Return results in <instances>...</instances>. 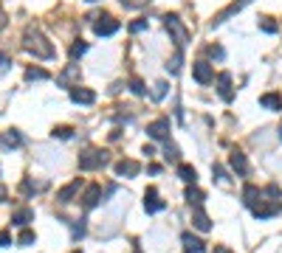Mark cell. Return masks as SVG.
<instances>
[{
  "instance_id": "6da1fadb",
  "label": "cell",
  "mask_w": 282,
  "mask_h": 253,
  "mask_svg": "<svg viewBox=\"0 0 282 253\" xmlns=\"http://www.w3.org/2000/svg\"><path fill=\"white\" fill-rule=\"evenodd\" d=\"M23 48L29 51V54H34L37 59H51V56H54V45H51L48 37H45L37 25H29V28L23 31Z\"/></svg>"
},
{
  "instance_id": "7a4b0ae2",
  "label": "cell",
  "mask_w": 282,
  "mask_h": 253,
  "mask_svg": "<svg viewBox=\"0 0 282 253\" xmlns=\"http://www.w3.org/2000/svg\"><path fill=\"white\" fill-rule=\"evenodd\" d=\"M110 163V152L107 149H96V146H91V149H85L79 155V169L82 172H96V169L107 166Z\"/></svg>"
},
{
  "instance_id": "3957f363",
  "label": "cell",
  "mask_w": 282,
  "mask_h": 253,
  "mask_svg": "<svg viewBox=\"0 0 282 253\" xmlns=\"http://www.w3.org/2000/svg\"><path fill=\"white\" fill-rule=\"evenodd\" d=\"M164 25H166V31L172 34V40H175V48L184 51L186 40H189V28L181 23V17H178V14H166V17H164Z\"/></svg>"
},
{
  "instance_id": "277c9868",
  "label": "cell",
  "mask_w": 282,
  "mask_h": 253,
  "mask_svg": "<svg viewBox=\"0 0 282 253\" xmlns=\"http://www.w3.org/2000/svg\"><path fill=\"white\" fill-rule=\"evenodd\" d=\"M170 130H172L170 118H155V121H150V124H147V135L153 141H166V138H170Z\"/></svg>"
},
{
  "instance_id": "5b68a950",
  "label": "cell",
  "mask_w": 282,
  "mask_h": 253,
  "mask_svg": "<svg viewBox=\"0 0 282 253\" xmlns=\"http://www.w3.org/2000/svg\"><path fill=\"white\" fill-rule=\"evenodd\" d=\"M93 31H96V37H113L119 31V20L110 17V14H104V17H99L93 23Z\"/></svg>"
},
{
  "instance_id": "8992f818",
  "label": "cell",
  "mask_w": 282,
  "mask_h": 253,
  "mask_svg": "<svg viewBox=\"0 0 282 253\" xmlns=\"http://www.w3.org/2000/svg\"><path fill=\"white\" fill-rule=\"evenodd\" d=\"M248 3H251V0H234V3H229V6L223 9L220 14H215V20H212V25H223L229 17H234V14H237V12H243V9L248 6Z\"/></svg>"
},
{
  "instance_id": "52a82bcc",
  "label": "cell",
  "mask_w": 282,
  "mask_h": 253,
  "mask_svg": "<svg viewBox=\"0 0 282 253\" xmlns=\"http://www.w3.org/2000/svg\"><path fill=\"white\" fill-rule=\"evenodd\" d=\"M164 208H166V203L158 197V192L150 186L147 192H144V211H147V214H158V211H164Z\"/></svg>"
},
{
  "instance_id": "ba28073f",
  "label": "cell",
  "mask_w": 282,
  "mask_h": 253,
  "mask_svg": "<svg viewBox=\"0 0 282 253\" xmlns=\"http://www.w3.org/2000/svg\"><path fill=\"white\" fill-rule=\"evenodd\" d=\"M217 96H220L223 102H232V99H234V87H232V73H229V71L217 73Z\"/></svg>"
},
{
  "instance_id": "9c48e42d",
  "label": "cell",
  "mask_w": 282,
  "mask_h": 253,
  "mask_svg": "<svg viewBox=\"0 0 282 253\" xmlns=\"http://www.w3.org/2000/svg\"><path fill=\"white\" fill-rule=\"evenodd\" d=\"M192 76H195L198 84H209L215 79V68L209 65V62H195V65H192Z\"/></svg>"
},
{
  "instance_id": "30bf717a",
  "label": "cell",
  "mask_w": 282,
  "mask_h": 253,
  "mask_svg": "<svg viewBox=\"0 0 282 253\" xmlns=\"http://www.w3.org/2000/svg\"><path fill=\"white\" fill-rule=\"evenodd\" d=\"M229 166H232V172H234L237 177H245V175H248V157H245L240 149L232 152V157H229Z\"/></svg>"
},
{
  "instance_id": "8fae6325",
  "label": "cell",
  "mask_w": 282,
  "mask_h": 253,
  "mask_svg": "<svg viewBox=\"0 0 282 253\" xmlns=\"http://www.w3.org/2000/svg\"><path fill=\"white\" fill-rule=\"evenodd\" d=\"M57 82H60L62 87H68V90H71V87H76V84H79V65H68L65 71L57 76Z\"/></svg>"
},
{
  "instance_id": "7c38bea8",
  "label": "cell",
  "mask_w": 282,
  "mask_h": 253,
  "mask_svg": "<svg viewBox=\"0 0 282 253\" xmlns=\"http://www.w3.org/2000/svg\"><path fill=\"white\" fill-rule=\"evenodd\" d=\"M71 102L74 104H93L96 102V93H93L91 87H79V84H76V87H71Z\"/></svg>"
},
{
  "instance_id": "4fadbf2b",
  "label": "cell",
  "mask_w": 282,
  "mask_h": 253,
  "mask_svg": "<svg viewBox=\"0 0 282 253\" xmlns=\"http://www.w3.org/2000/svg\"><path fill=\"white\" fill-rule=\"evenodd\" d=\"M141 172V163L138 161H130V157H124V161L116 163V175L119 177H135Z\"/></svg>"
},
{
  "instance_id": "5bb4252c",
  "label": "cell",
  "mask_w": 282,
  "mask_h": 253,
  "mask_svg": "<svg viewBox=\"0 0 282 253\" xmlns=\"http://www.w3.org/2000/svg\"><path fill=\"white\" fill-rule=\"evenodd\" d=\"M79 188H82V180H71L68 186H62L60 192H57V203H62V205L71 203V200L76 197V192H79Z\"/></svg>"
},
{
  "instance_id": "9a60e30c",
  "label": "cell",
  "mask_w": 282,
  "mask_h": 253,
  "mask_svg": "<svg viewBox=\"0 0 282 253\" xmlns=\"http://www.w3.org/2000/svg\"><path fill=\"white\" fill-rule=\"evenodd\" d=\"M99 203H102V188L93 183V186H88V192L82 194V205H85V211H91V208H96Z\"/></svg>"
},
{
  "instance_id": "2e32d148",
  "label": "cell",
  "mask_w": 282,
  "mask_h": 253,
  "mask_svg": "<svg viewBox=\"0 0 282 253\" xmlns=\"http://www.w3.org/2000/svg\"><path fill=\"white\" fill-rule=\"evenodd\" d=\"M181 242H184V250H186V253H203V250H206V242L198 239V236H192L189 231L181 236Z\"/></svg>"
},
{
  "instance_id": "e0dca14e",
  "label": "cell",
  "mask_w": 282,
  "mask_h": 253,
  "mask_svg": "<svg viewBox=\"0 0 282 253\" xmlns=\"http://www.w3.org/2000/svg\"><path fill=\"white\" fill-rule=\"evenodd\" d=\"M279 208H282V203H274V205H254L251 214H254L257 219H271V217H276V214H279Z\"/></svg>"
},
{
  "instance_id": "ac0fdd59",
  "label": "cell",
  "mask_w": 282,
  "mask_h": 253,
  "mask_svg": "<svg viewBox=\"0 0 282 253\" xmlns=\"http://www.w3.org/2000/svg\"><path fill=\"white\" fill-rule=\"evenodd\" d=\"M192 225H195L198 231H203V234H206V231H212V219H209V214L203 208L192 211Z\"/></svg>"
},
{
  "instance_id": "d6986e66",
  "label": "cell",
  "mask_w": 282,
  "mask_h": 253,
  "mask_svg": "<svg viewBox=\"0 0 282 253\" xmlns=\"http://www.w3.org/2000/svg\"><path fill=\"white\" fill-rule=\"evenodd\" d=\"M20 144H23L20 130H6V133H0V146H12V149H17Z\"/></svg>"
},
{
  "instance_id": "ffe728a7",
  "label": "cell",
  "mask_w": 282,
  "mask_h": 253,
  "mask_svg": "<svg viewBox=\"0 0 282 253\" xmlns=\"http://www.w3.org/2000/svg\"><path fill=\"white\" fill-rule=\"evenodd\" d=\"M29 223H34V211L31 208H17L12 214V225H17V228H25Z\"/></svg>"
},
{
  "instance_id": "44dd1931",
  "label": "cell",
  "mask_w": 282,
  "mask_h": 253,
  "mask_svg": "<svg viewBox=\"0 0 282 253\" xmlns=\"http://www.w3.org/2000/svg\"><path fill=\"white\" fill-rule=\"evenodd\" d=\"M260 104H263L265 110L279 113V110H282V96H279V93H263V96H260Z\"/></svg>"
},
{
  "instance_id": "7402d4cb",
  "label": "cell",
  "mask_w": 282,
  "mask_h": 253,
  "mask_svg": "<svg viewBox=\"0 0 282 253\" xmlns=\"http://www.w3.org/2000/svg\"><path fill=\"white\" fill-rule=\"evenodd\" d=\"M263 197V192H260L257 186H251V183H248V186L243 188V203L248 205V208H254V205H257V200Z\"/></svg>"
},
{
  "instance_id": "603a6c76",
  "label": "cell",
  "mask_w": 282,
  "mask_h": 253,
  "mask_svg": "<svg viewBox=\"0 0 282 253\" xmlns=\"http://www.w3.org/2000/svg\"><path fill=\"white\" fill-rule=\"evenodd\" d=\"M178 177H181L184 183H189V186H195V180H198L195 166H189V163H178Z\"/></svg>"
},
{
  "instance_id": "cb8c5ba5",
  "label": "cell",
  "mask_w": 282,
  "mask_h": 253,
  "mask_svg": "<svg viewBox=\"0 0 282 253\" xmlns=\"http://www.w3.org/2000/svg\"><path fill=\"white\" fill-rule=\"evenodd\" d=\"M184 200L192 205V208H201V205H203V192H201V188H195V186H189L184 192Z\"/></svg>"
},
{
  "instance_id": "d4e9b609",
  "label": "cell",
  "mask_w": 282,
  "mask_h": 253,
  "mask_svg": "<svg viewBox=\"0 0 282 253\" xmlns=\"http://www.w3.org/2000/svg\"><path fill=\"white\" fill-rule=\"evenodd\" d=\"M48 76L51 73L43 71V68H25V79H29V82H45Z\"/></svg>"
},
{
  "instance_id": "484cf974",
  "label": "cell",
  "mask_w": 282,
  "mask_h": 253,
  "mask_svg": "<svg viewBox=\"0 0 282 253\" xmlns=\"http://www.w3.org/2000/svg\"><path fill=\"white\" fill-rule=\"evenodd\" d=\"M34 242H37L34 231H29V228H23V231H20V236H17V245H20V247H31Z\"/></svg>"
},
{
  "instance_id": "4316f807",
  "label": "cell",
  "mask_w": 282,
  "mask_h": 253,
  "mask_svg": "<svg viewBox=\"0 0 282 253\" xmlns=\"http://www.w3.org/2000/svg\"><path fill=\"white\" fill-rule=\"evenodd\" d=\"M181 62H184V51L175 48V56L166 62V71H170V73H178V71H181Z\"/></svg>"
},
{
  "instance_id": "83f0119b",
  "label": "cell",
  "mask_w": 282,
  "mask_h": 253,
  "mask_svg": "<svg viewBox=\"0 0 282 253\" xmlns=\"http://www.w3.org/2000/svg\"><path fill=\"white\" fill-rule=\"evenodd\" d=\"M164 157H166V163H178V161H181V152H178V146L166 141V146H164Z\"/></svg>"
},
{
  "instance_id": "f1b7e54d",
  "label": "cell",
  "mask_w": 282,
  "mask_h": 253,
  "mask_svg": "<svg viewBox=\"0 0 282 253\" xmlns=\"http://www.w3.org/2000/svg\"><path fill=\"white\" fill-rule=\"evenodd\" d=\"M260 28H263L265 34H276V31H279V25H276L271 17H260Z\"/></svg>"
},
{
  "instance_id": "f546056e",
  "label": "cell",
  "mask_w": 282,
  "mask_h": 253,
  "mask_svg": "<svg viewBox=\"0 0 282 253\" xmlns=\"http://www.w3.org/2000/svg\"><path fill=\"white\" fill-rule=\"evenodd\" d=\"M88 51V42H82V40H76L74 45H71V59H79L82 54Z\"/></svg>"
},
{
  "instance_id": "4dcf8cb0",
  "label": "cell",
  "mask_w": 282,
  "mask_h": 253,
  "mask_svg": "<svg viewBox=\"0 0 282 253\" xmlns=\"http://www.w3.org/2000/svg\"><path fill=\"white\" fill-rule=\"evenodd\" d=\"M74 135V126H54V133H51V138H71Z\"/></svg>"
},
{
  "instance_id": "1f68e13d",
  "label": "cell",
  "mask_w": 282,
  "mask_h": 253,
  "mask_svg": "<svg viewBox=\"0 0 282 253\" xmlns=\"http://www.w3.org/2000/svg\"><path fill=\"white\" fill-rule=\"evenodd\" d=\"M166 90H170V84L166 82H155V90H153V99L155 102H161V99L166 96Z\"/></svg>"
},
{
  "instance_id": "d6a6232c",
  "label": "cell",
  "mask_w": 282,
  "mask_h": 253,
  "mask_svg": "<svg viewBox=\"0 0 282 253\" xmlns=\"http://www.w3.org/2000/svg\"><path fill=\"white\" fill-rule=\"evenodd\" d=\"M130 90H133L135 96H144V93H147V87H144V82H141V79H130Z\"/></svg>"
},
{
  "instance_id": "836d02e7",
  "label": "cell",
  "mask_w": 282,
  "mask_h": 253,
  "mask_svg": "<svg viewBox=\"0 0 282 253\" xmlns=\"http://www.w3.org/2000/svg\"><path fill=\"white\" fill-rule=\"evenodd\" d=\"M124 9H141V6H147L150 0H119Z\"/></svg>"
},
{
  "instance_id": "e575fe53",
  "label": "cell",
  "mask_w": 282,
  "mask_h": 253,
  "mask_svg": "<svg viewBox=\"0 0 282 253\" xmlns=\"http://www.w3.org/2000/svg\"><path fill=\"white\" fill-rule=\"evenodd\" d=\"M209 56H215V59H223V56H226V51H223L220 45H209Z\"/></svg>"
},
{
  "instance_id": "d590c367",
  "label": "cell",
  "mask_w": 282,
  "mask_h": 253,
  "mask_svg": "<svg viewBox=\"0 0 282 253\" xmlns=\"http://www.w3.org/2000/svg\"><path fill=\"white\" fill-rule=\"evenodd\" d=\"M79 236H85V219L74 223V239H79Z\"/></svg>"
},
{
  "instance_id": "8d00e7d4",
  "label": "cell",
  "mask_w": 282,
  "mask_h": 253,
  "mask_svg": "<svg viewBox=\"0 0 282 253\" xmlns=\"http://www.w3.org/2000/svg\"><path fill=\"white\" fill-rule=\"evenodd\" d=\"M147 28V20H135V23H130V31L133 34H138V31H144Z\"/></svg>"
},
{
  "instance_id": "74e56055",
  "label": "cell",
  "mask_w": 282,
  "mask_h": 253,
  "mask_svg": "<svg viewBox=\"0 0 282 253\" xmlns=\"http://www.w3.org/2000/svg\"><path fill=\"white\" fill-rule=\"evenodd\" d=\"M212 175H215L217 180H229V177H226V169H223V166H217V163L212 166Z\"/></svg>"
},
{
  "instance_id": "f35d334b",
  "label": "cell",
  "mask_w": 282,
  "mask_h": 253,
  "mask_svg": "<svg viewBox=\"0 0 282 253\" xmlns=\"http://www.w3.org/2000/svg\"><path fill=\"white\" fill-rule=\"evenodd\" d=\"M12 245V234L9 231H0V247H9Z\"/></svg>"
},
{
  "instance_id": "ab89813d",
  "label": "cell",
  "mask_w": 282,
  "mask_h": 253,
  "mask_svg": "<svg viewBox=\"0 0 282 253\" xmlns=\"http://www.w3.org/2000/svg\"><path fill=\"white\" fill-rule=\"evenodd\" d=\"M20 192H23V194H34V183L23 180V183H20Z\"/></svg>"
},
{
  "instance_id": "60d3db41",
  "label": "cell",
  "mask_w": 282,
  "mask_h": 253,
  "mask_svg": "<svg viewBox=\"0 0 282 253\" xmlns=\"http://www.w3.org/2000/svg\"><path fill=\"white\" fill-rule=\"evenodd\" d=\"M9 65H12V59H9L6 54H0V73H6V71H9Z\"/></svg>"
},
{
  "instance_id": "b9f144b4",
  "label": "cell",
  "mask_w": 282,
  "mask_h": 253,
  "mask_svg": "<svg viewBox=\"0 0 282 253\" xmlns=\"http://www.w3.org/2000/svg\"><path fill=\"white\" fill-rule=\"evenodd\" d=\"M6 197H9V188L3 186V183H0V203H3V200H6Z\"/></svg>"
},
{
  "instance_id": "7bdbcfd3",
  "label": "cell",
  "mask_w": 282,
  "mask_h": 253,
  "mask_svg": "<svg viewBox=\"0 0 282 253\" xmlns=\"http://www.w3.org/2000/svg\"><path fill=\"white\" fill-rule=\"evenodd\" d=\"M215 253H232V247H226V245H215Z\"/></svg>"
},
{
  "instance_id": "ee69618b",
  "label": "cell",
  "mask_w": 282,
  "mask_h": 253,
  "mask_svg": "<svg viewBox=\"0 0 282 253\" xmlns=\"http://www.w3.org/2000/svg\"><path fill=\"white\" fill-rule=\"evenodd\" d=\"M3 28H6V14L0 12V31H3Z\"/></svg>"
},
{
  "instance_id": "f6af8a7d",
  "label": "cell",
  "mask_w": 282,
  "mask_h": 253,
  "mask_svg": "<svg viewBox=\"0 0 282 253\" xmlns=\"http://www.w3.org/2000/svg\"><path fill=\"white\" fill-rule=\"evenodd\" d=\"M279 141H282V126H279Z\"/></svg>"
},
{
  "instance_id": "bcb514c9",
  "label": "cell",
  "mask_w": 282,
  "mask_h": 253,
  "mask_svg": "<svg viewBox=\"0 0 282 253\" xmlns=\"http://www.w3.org/2000/svg\"><path fill=\"white\" fill-rule=\"evenodd\" d=\"M88 3H99V0H88Z\"/></svg>"
},
{
  "instance_id": "7dc6e473",
  "label": "cell",
  "mask_w": 282,
  "mask_h": 253,
  "mask_svg": "<svg viewBox=\"0 0 282 253\" xmlns=\"http://www.w3.org/2000/svg\"><path fill=\"white\" fill-rule=\"evenodd\" d=\"M74 253H82V250H74Z\"/></svg>"
},
{
  "instance_id": "c3c4849f",
  "label": "cell",
  "mask_w": 282,
  "mask_h": 253,
  "mask_svg": "<svg viewBox=\"0 0 282 253\" xmlns=\"http://www.w3.org/2000/svg\"><path fill=\"white\" fill-rule=\"evenodd\" d=\"M135 253H141V250H135Z\"/></svg>"
}]
</instances>
